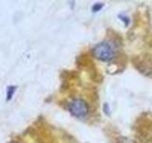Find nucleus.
Masks as SVG:
<instances>
[{
    "instance_id": "nucleus-3",
    "label": "nucleus",
    "mask_w": 152,
    "mask_h": 143,
    "mask_svg": "<svg viewBox=\"0 0 152 143\" xmlns=\"http://www.w3.org/2000/svg\"><path fill=\"white\" fill-rule=\"evenodd\" d=\"M69 111L75 117L84 118L88 116L89 107L84 99L75 98L69 103Z\"/></svg>"
},
{
    "instance_id": "nucleus-1",
    "label": "nucleus",
    "mask_w": 152,
    "mask_h": 143,
    "mask_svg": "<svg viewBox=\"0 0 152 143\" xmlns=\"http://www.w3.org/2000/svg\"><path fill=\"white\" fill-rule=\"evenodd\" d=\"M92 55L96 59L103 62H109L114 58V50L108 42H101L92 49Z\"/></svg>"
},
{
    "instance_id": "nucleus-2",
    "label": "nucleus",
    "mask_w": 152,
    "mask_h": 143,
    "mask_svg": "<svg viewBox=\"0 0 152 143\" xmlns=\"http://www.w3.org/2000/svg\"><path fill=\"white\" fill-rule=\"evenodd\" d=\"M139 125L137 128V136L142 142H151L152 141V120L148 117H141L138 119Z\"/></svg>"
},
{
    "instance_id": "nucleus-6",
    "label": "nucleus",
    "mask_w": 152,
    "mask_h": 143,
    "mask_svg": "<svg viewBox=\"0 0 152 143\" xmlns=\"http://www.w3.org/2000/svg\"><path fill=\"white\" fill-rule=\"evenodd\" d=\"M16 88L13 87V86H10V87L7 89V100H10L13 95V93L15 92Z\"/></svg>"
},
{
    "instance_id": "nucleus-7",
    "label": "nucleus",
    "mask_w": 152,
    "mask_h": 143,
    "mask_svg": "<svg viewBox=\"0 0 152 143\" xmlns=\"http://www.w3.org/2000/svg\"><path fill=\"white\" fill-rule=\"evenodd\" d=\"M104 7V4L103 3H96V4H94L93 6H92V12L93 13H97L99 12L100 10H101L102 8Z\"/></svg>"
},
{
    "instance_id": "nucleus-5",
    "label": "nucleus",
    "mask_w": 152,
    "mask_h": 143,
    "mask_svg": "<svg viewBox=\"0 0 152 143\" xmlns=\"http://www.w3.org/2000/svg\"><path fill=\"white\" fill-rule=\"evenodd\" d=\"M116 143H136V141L126 136H119L116 139Z\"/></svg>"
},
{
    "instance_id": "nucleus-8",
    "label": "nucleus",
    "mask_w": 152,
    "mask_h": 143,
    "mask_svg": "<svg viewBox=\"0 0 152 143\" xmlns=\"http://www.w3.org/2000/svg\"><path fill=\"white\" fill-rule=\"evenodd\" d=\"M119 18H121V20L123 22H125V25L126 26H128V24H129L130 20H129V18H128L126 15H124V14H120V15H119Z\"/></svg>"
},
{
    "instance_id": "nucleus-4",
    "label": "nucleus",
    "mask_w": 152,
    "mask_h": 143,
    "mask_svg": "<svg viewBox=\"0 0 152 143\" xmlns=\"http://www.w3.org/2000/svg\"><path fill=\"white\" fill-rule=\"evenodd\" d=\"M136 68L142 74L145 75H152V56L149 55H145V56H138L133 60Z\"/></svg>"
}]
</instances>
